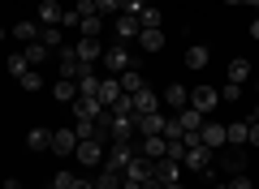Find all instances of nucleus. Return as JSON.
<instances>
[{
	"instance_id": "nucleus-1",
	"label": "nucleus",
	"mask_w": 259,
	"mask_h": 189,
	"mask_svg": "<svg viewBox=\"0 0 259 189\" xmlns=\"http://www.w3.org/2000/svg\"><path fill=\"white\" fill-rule=\"evenodd\" d=\"M212 163H216V151H212V146H203V142H199V146H186V159H182L186 172H207Z\"/></svg>"
},
{
	"instance_id": "nucleus-2",
	"label": "nucleus",
	"mask_w": 259,
	"mask_h": 189,
	"mask_svg": "<svg viewBox=\"0 0 259 189\" xmlns=\"http://www.w3.org/2000/svg\"><path fill=\"white\" fill-rule=\"evenodd\" d=\"M130 159H134V146H130V142H112L108 151H104V163H100V168H108V172H125Z\"/></svg>"
},
{
	"instance_id": "nucleus-3",
	"label": "nucleus",
	"mask_w": 259,
	"mask_h": 189,
	"mask_svg": "<svg viewBox=\"0 0 259 189\" xmlns=\"http://www.w3.org/2000/svg\"><path fill=\"white\" fill-rule=\"evenodd\" d=\"M56 65H61V78H69V82H78V78L87 73V65L78 60L74 47H56Z\"/></svg>"
},
{
	"instance_id": "nucleus-4",
	"label": "nucleus",
	"mask_w": 259,
	"mask_h": 189,
	"mask_svg": "<svg viewBox=\"0 0 259 189\" xmlns=\"http://www.w3.org/2000/svg\"><path fill=\"white\" fill-rule=\"evenodd\" d=\"M104 69L112 73V78H117V73H125V69H134V60H130V47L125 43H117V47H108V52H104Z\"/></svg>"
},
{
	"instance_id": "nucleus-5",
	"label": "nucleus",
	"mask_w": 259,
	"mask_h": 189,
	"mask_svg": "<svg viewBox=\"0 0 259 189\" xmlns=\"http://www.w3.org/2000/svg\"><path fill=\"white\" fill-rule=\"evenodd\" d=\"M69 108H74V125H78V120H100L104 116V103L95 99V95H78Z\"/></svg>"
},
{
	"instance_id": "nucleus-6",
	"label": "nucleus",
	"mask_w": 259,
	"mask_h": 189,
	"mask_svg": "<svg viewBox=\"0 0 259 189\" xmlns=\"http://www.w3.org/2000/svg\"><path fill=\"white\" fill-rule=\"evenodd\" d=\"M74 159H78V163H87V168L104 163V142H95V138H82V142L74 146Z\"/></svg>"
},
{
	"instance_id": "nucleus-7",
	"label": "nucleus",
	"mask_w": 259,
	"mask_h": 189,
	"mask_svg": "<svg viewBox=\"0 0 259 189\" xmlns=\"http://www.w3.org/2000/svg\"><path fill=\"white\" fill-rule=\"evenodd\" d=\"M216 103H221V90H216V86H194L190 90V108H199L203 116L216 112Z\"/></svg>"
},
{
	"instance_id": "nucleus-8",
	"label": "nucleus",
	"mask_w": 259,
	"mask_h": 189,
	"mask_svg": "<svg viewBox=\"0 0 259 189\" xmlns=\"http://www.w3.org/2000/svg\"><path fill=\"white\" fill-rule=\"evenodd\" d=\"M74 52H78V60H82L87 69H95V65L104 60V47H100V39H78V43H74Z\"/></svg>"
},
{
	"instance_id": "nucleus-9",
	"label": "nucleus",
	"mask_w": 259,
	"mask_h": 189,
	"mask_svg": "<svg viewBox=\"0 0 259 189\" xmlns=\"http://www.w3.org/2000/svg\"><path fill=\"white\" fill-rule=\"evenodd\" d=\"M112 30H117V39H121V43H130V39H139L143 22L134 18V13H117V22H112Z\"/></svg>"
},
{
	"instance_id": "nucleus-10",
	"label": "nucleus",
	"mask_w": 259,
	"mask_h": 189,
	"mask_svg": "<svg viewBox=\"0 0 259 189\" xmlns=\"http://www.w3.org/2000/svg\"><path fill=\"white\" fill-rule=\"evenodd\" d=\"M151 176H156L160 185H177V180H182V163H177V159H156Z\"/></svg>"
},
{
	"instance_id": "nucleus-11",
	"label": "nucleus",
	"mask_w": 259,
	"mask_h": 189,
	"mask_svg": "<svg viewBox=\"0 0 259 189\" xmlns=\"http://www.w3.org/2000/svg\"><path fill=\"white\" fill-rule=\"evenodd\" d=\"M130 99H134V116H147V112H160V95L151 86H143L139 95H130Z\"/></svg>"
},
{
	"instance_id": "nucleus-12",
	"label": "nucleus",
	"mask_w": 259,
	"mask_h": 189,
	"mask_svg": "<svg viewBox=\"0 0 259 189\" xmlns=\"http://www.w3.org/2000/svg\"><path fill=\"white\" fill-rule=\"evenodd\" d=\"M207 65H212V52H207V43H190L186 47V69H207Z\"/></svg>"
},
{
	"instance_id": "nucleus-13",
	"label": "nucleus",
	"mask_w": 259,
	"mask_h": 189,
	"mask_svg": "<svg viewBox=\"0 0 259 189\" xmlns=\"http://www.w3.org/2000/svg\"><path fill=\"white\" fill-rule=\"evenodd\" d=\"M164 108H173V112L190 108V90H186L182 82H173V86H164Z\"/></svg>"
},
{
	"instance_id": "nucleus-14",
	"label": "nucleus",
	"mask_w": 259,
	"mask_h": 189,
	"mask_svg": "<svg viewBox=\"0 0 259 189\" xmlns=\"http://www.w3.org/2000/svg\"><path fill=\"white\" fill-rule=\"evenodd\" d=\"M121 95H125V90H121V82L112 78V73H108V78H100V95H95V99H100L104 108H112V103H117Z\"/></svg>"
},
{
	"instance_id": "nucleus-15",
	"label": "nucleus",
	"mask_w": 259,
	"mask_h": 189,
	"mask_svg": "<svg viewBox=\"0 0 259 189\" xmlns=\"http://www.w3.org/2000/svg\"><path fill=\"white\" fill-rule=\"evenodd\" d=\"M74 146H78L74 129H52V151L61 155V159H65V155H74Z\"/></svg>"
},
{
	"instance_id": "nucleus-16",
	"label": "nucleus",
	"mask_w": 259,
	"mask_h": 189,
	"mask_svg": "<svg viewBox=\"0 0 259 189\" xmlns=\"http://www.w3.org/2000/svg\"><path fill=\"white\" fill-rule=\"evenodd\" d=\"M139 47L143 52H160V47H164V26H143L139 30Z\"/></svg>"
},
{
	"instance_id": "nucleus-17",
	"label": "nucleus",
	"mask_w": 259,
	"mask_h": 189,
	"mask_svg": "<svg viewBox=\"0 0 259 189\" xmlns=\"http://www.w3.org/2000/svg\"><path fill=\"white\" fill-rule=\"evenodd\" d=\"M65 9H61V0H39V26H61Z\"/></svg>"
},
{
	"instance_id": "nucleus-18",
	"label": "nucleus",
	"mask_w": 259,
	"mask_h": 189,
	"mask_svg": "<svg viewBox=\"0 0 259 189\" xmlns=\"http://www.w3.org/2000/svg\"><path fill=\"white\" fill-rule=\"evenodd\" d=\"M199 138H203V146H212V151H221V146H225V125H216V120H203V129H199Z\"/></svg>"
},
{
	"instance_id": "nucleus-19",
	"label": "nucleus",
	"mask_w": 259,
	"mask_h": 189,
	"mask_svg": "<svg viewBox=\"0 0 259 189\" xmlns=\"http://www.w3.org/2000/svg\"><path fill=\"white\" fill-rule=\"evenodd\" d=\"M117 82H121V90H125V95H139V90L147 86V78H143L139 69H125V73H117Z\"/></svg>"
},
{
	"instance_id": "nucleus-20",
	"label": "nucleus",
	"mask_w": 259,
	"mask_h": 189,
	"mask_svg": "<svg viewBox=\"0 0 259 189\" xmlns=\"http://www.w3.org/2000/svg\"><path fill=\"white\" fill-rule=\"evenodd\" d=\"M39 30H44L39 22H18V26H13L9 35L18 39V43H39Z\"/></svg>"
},
{
	"instance_id": "nucleus-21",
	"label": "nucleus",
	"mask_w": 259,
	"mask_h": 189,
	"mask_svg": "<svg viewBox=\"0 0 259 189\" xmlns=\"http://www.w3.org/2000/svg\"><path fill=\"white\" fill-rule=\"evenodd\" d=\"M52 95H56V103H74V99H78V82H69V78H56Z\"/></svg>"
},
{
	"instance_id": "nucleus-22",
	"label": "nucleus",
	"mask_w": 259,
	"mask_h": 189,
	"mask_svg": "<svg viewBox=\"0 0 259 189\" xmlns=\"http://www.w3.org/2000/svg\"><path fill=\"white\" fill-rule=\"evenodd\" d=\"M177 125H182V134L203 129V112H199V108H182V112H177Z\"/></svg>"
},
{
	"instance_id": "nucleus-23",
	"label": "nucleus",
	"mask_w": 259,
	"mask_h": 189,
	"mask_svg": "<svg viewBox=\"0 0 259 189\" xmlns=\"http://www.w3.org/2000/svg\"><path fill=\"white\" fill-rule=\"evenodd\" d=\"M26 146L30 151H52V129H26Z\"/></svg>"
},
{
	"instance_id": "nucleus-24",
	"label": "nucleus",
	"mask_w": 259,
	"mask_h": 189,
	"mask_svg": "<svg viewBox=\"0 0 259 189\" xmlns=\"http://www.w3.org/2000/svg\"><path fill=\"white\" fill-rule=\"evenodd\" d=\"M225 146H246V120L225 125Z\"/></svg>"
},
{
	"instance_id": "nucleus-25",
	"label": "nucleus",
	"mask_w": 259,
	"mask_h": 189,
	"mask_svg": "<svg viewBox=\"0 0 259 189\" xmlns=\"http://www.w3.org/2000/svg\"><path fill=\"white\" fill-rule=\"evenodd\" d=\"M164 151H168V138H143V155H147V159H164Z\"/></svg>"
},
{
	"instance_id": "nucleus-26",
	"label": "nucleus",
	"mask_w": 259,
	"mask_h": 189,
	"mask_svg": "<svg viewBox=\"0 0 259 189\" xmlns=\"http://www.w3.org/2000/svg\"><path fill=\"white\" fill-rule=\"evenodd\" d=\"M39 43H44L48 52H56V47H65V35H61V26H44V30H39Z\"/></svg>"
},
{
	"instance_id": "nucleus-27",
	"label": "nucleus",
	"mask_w": 259,
	"mask_h": 189,
	"mask_svg": "<svg viewBox=\"0 0 259 189\" xmlns=\"http://www.w3.org/2000/svg\"><path fill=\"white\" fill-rule=\"evenodd\" d=\"M229 82H238V86H242V82H250V60L233 56V60H229Z\"/></svg>"
},
{
	"instance_id": "nucleus-28",
	"label": "nucleus",
	"mask_w": 259,
	"mask_h": 189,
	"mask_svg": "<svg viewBox=\"0 0 259 189\" xmlns=\"http://www.w3.org/2000/svg\"><path fill=\"white\" fill-rule=\"evenodd\" d=\"M91 180H95V189H121V172H108V168H100Z\"/></svg>"
},
{
	"instance_id": "nucleus-29",
	"label": "nucleus",
	"mask_w": 259,
	"mask_h": 189,
	"mask_svg": "<svg viewBox=\"0 0 259 189\" xmlns=\"http://www.w3.org/2000/svg\"><path fill=\"white\" fill-rule=\"evenodd\" d=\"M78 30H82V39H100L104 18H100V13H95V18H82V22H78Z\"/></svg>"
},
{
	"instance_id": "nucleus-30",
	"label": "nucleus",
	"mask_w": 259,
	"mask_h": 189,
	"mask_svg": "<svg viewBox=\"0 0 259 189\" xmlns=\"http://www.w3.org/2000/svg\"><path fill=\"white\" fill-rule=\"evenodd\" d=\"M22 56H26L30 69H39V65L48 60V47H44V43H26V52H22Z\"/></svg>"
},
{
	"instance_id": "nucleus-31",
	"label": "nucleus",
	"mask_w": 259,
	"mask_h": 189,
	"mask_svg": "<svg viewBox=\"0 0 259 189\" xmlns=\"http://www.w3.org/2000/svg\"><path fill=\"white\" fill-rule=\"evenodd\" d=\"M78 95H100V78H95V69H87L82 78H78Z\"/></svg>"
},
{
	"instance_id": "nucleus-32",
	"label": "nucleus",
	"mask_w": 259,
	"mask_h": 189,
	"mask_svg": "<svg viewBox=\"0 0 259 189\" xmlns=\"http://www.w3.org/2000/svg\"><path fill=\"white\" fill-rule=\"evenodd\" d=\"M18 82H22V90H44V78H39V69H26Z\"/></svg>"
},
{
	"instance_id": "nucleus-33",
	"label": "nucleus",
	"mask_w": 259,
	"mask_h": 189,
	"mask_svg": "<svg viewBox=\"0 0 259 189\" xmlns=\"http://www.w3.org/2000/svg\"><path fill=\"white\" fill-rule=\"evenodd\" d=\"M139 22H143V26H160V22H164V13H160L156 5H147V9L139 13Z\"/></svg>"
},
{
	"instance_id": "nucleus-34",
	"label": "nucleus",
	"mask_w": 259,
	"mask_h": 189,
	"mask_svg": "<svg viewBox=\"0 0 259 189\" xmlns=\"http://www.w3.org/2000/svg\"><path fill=\"white\" fill-rule=\"evenodd\" d=\"M74 176H78V172L61 168V172H56V176H52V185H56V189H69V185H74Z\"/></svg>"
},
{
	"instance_id": "nucleus-35",
	"label": "nucleus",
	"mask_w": 259,
	"mask_h": 189,
	"mask_svg": "<svg viewBox=\"0 0 259 189\" xmlns=\"http://www.w3.org/2000/svg\"><path fill=\"white\" fill-rule=\"evenodd\" d=\"M26 69H30V65H26V56H22V52H18V56H9V73H13V78H22Z\"/></svg>"
},
{
	"instance_id": "nucleus-36",
	"label": "nucleus",
	"mask_w": 259,
	"mask_h": 189,
	"mask_svg": "<svg viewBox=\"0 0 259 189\" xmlns=\"http://www.w3.org/2000/svg\"><path fill=\"white\" fill-rule=\"evenodd\" d=\"M229 189H255V180H250L246 172H233V176H229Z\"/></svg>"
},
{
	"instance_id": "nucleus-37",
	"label": "nucleus",
	"mask_w": 259,
	"mask_h": 189,
	"mask_svg": "<svg viewBox=\"0 0 259 189\" xmlns=\"http://www.w3.org/2000/svg\"><path fill=\"white\" fill-rule=\"evenodd\" d=\"M143 9H147V0H121V13H134V18H139Z\"/></svg>"
},
{
	"instance_id": "nucleus-38",
	"label": "nucleus",
	"mask_w": 259,
	"mask_h": 189,
	"mask_svg": "<svg viewBox=\"0 0 259 189\" xmlns=\"http://www.w3.org/2000/svg\"><path fill=\"white\" fill-rule=\"evenodd\" d=\"M74 9H78V18H95V13H100V9H95V0H78Z\"/></svg>"
},
{
	"instance_id": "nucleus-39",
	"label": "nucleus",
	"mask_w": 259,
	"mask_h": 189,
	"mask_svg": "<svg viewBox=\"0 0 259 189\" xmlns=\"http://www.w3.org/2000/svg\"><path fill=\"white\" fill-rule=\"evenodd\" d=\"M95 9H100V18L104 13H121V0H95Z\"/></svg>"
},
{
	"instance_id": "nucleus-40",
	"label": "nucleus",
	"mask_w": 259,
	"mask_h": 189,
	"mask_svg": "<svg viewBox=\"0 0 259 189\" xmlns=\"http://www.w3.org/2000/svg\"><path fill=\"white\" fill-rule=\"evenodd\" d=\"M221 99H229V103H238V99H242V86H238V82H229V86L221 90Z\"/></svg>"
},
{
	"instance_id": "nucleus-41",
	"label": "nucleus",
	"mask_w": 259,
	"mask_h": 189,
	"mask_svg": "<svg viewBox=\"0 0 259 189\" xmlns=\"http://www.w3.org/2000/svg\"><path fill=\"white\" fill-rule=\"evenodd\" d=\"M246 146H259V120H246Z\"/></svg>"
},
{
	"instance_id": "nucleus-42",
	"label": "nucleus",
	"mask_w": 259,
	"mask_h": 189,
	"mask_svg": "<svg viewBox=\"0 0 259 189\" xmlns=\"http://www.w3.org/2000/svg\"><path fill=\"white\" fill-rule=\"evenodd\" d=\"M78 22H82V18H78V9H65V18H61V30H65V26H78Z\"/></svg>"
},
{
	"instance_id": "nucleus-43",
	"label": "nucleus",
	"mask_w": 259,
	"mask_h": 189,
	"mask_svg": "<svg viewBox=\"0 0 259 189\" xmlns=\"http://www.w3.org/2000/svg\"><path fill=\"white\" fill-rule=\"evenodd\" d=\"M69 189H95V180L91 176H74V185H69Z\"/></svg>"
},
{
	"instance_id": "nucleus-44",
	"label": "nucleus",
	"mask_w": 259,
	"mask_h": 189,
	"mask_svg": "<svg viewBox=\"0 0 259 189\" xmlns=\"http://www.w3.org/2000/svg\"><path fill=\"white\" fill-rule=\"evenodd\" d=\"M121 189H143V180H130V176H121Z\"/></svg>"
},
{
	"instance_id": "nucleus-45",
	"label": "nucleus",
	"mask_w": 259,
	"mask_h": 189,
	"mask_svg": "<svg viewBox=\"0 0 259 189\" xmlns=\"http://www.w3.org/2000/svg\"><path fill=\"white\" fill-rule=\"evenodd\" d=\"M250 39H255V43H259V18L250 22Z\"/></svg>"
},
{
	"instance_id": "nucleus-46",
	"label": "nucleus",
	"mask_w": 259,
	"mask_h": 189,
	"mask_svg": "<svg viewBox=\"0 0 259 189\" xmlns=\"http://www.w3.org/2000/svg\"><path fill=\"white\" fill-rule=\"evenodd\" d=\"M5 189H22V180H13V176H9V180H5Z\"/></svg>"
},
{
	"instance_id": "nucleus-47",
	"label": "nucleus",
	"mask_w": 259,
	"mask_h": 189,
	"mask_svg": "<svg viewBox=\"0 0 259 189\" xmlns=\"http://www.w3.org/2000/svg\"><path fill=\"white\" fill-rule=\"evenodd\" d=\"M221 5H233V9H238V5H242V0H221Z\"/></svg>"
},
{
	"instance_id": "nucleus-48",
	"label": "nucleus",
	"mask_w": 259,
	"mask_h": 189,
	"mask_svg": "<svg viewBox=\"0 0 259 189\" xmlns=\"http://www.w3.org/2000/svg\"><path fill=\"white\" fill-rule=\"evenodd\" d=\"M242 5H250V9H259V0H242Z\"/></svg>"
},
{
	"instance_id": "nucleus-49",
	"label": "nucleus",
	"mask_w": 259,
	"mask_h": 189,
	"mask_svg": "<svg viewBox=\"0 0 259 189\" xmlns=\"http://www.w3.org/2000/svg\"><path fill=\"white\" fill-rule=\"evenodd\" d=\"M164 189H186V185H182V180H177V185H164Z\"/></svg>"
},
{
	"instance_id": "nucleus-50",
	"label": "nucleus",
	"mask_w": 259,
	"mask_h": 189,
	"mask_svg": "<svg viewBox=\"0 0 259 189\" xmlns=\"http://www.w3.org/2000/svg\"><path fill=\"white\" fill-rule=\"evenodd\" d=\"M250 120H259V103H255V116H250Z\"/></svg>"
},
{
	"instance_id": "nucleus-51",
	"label": "nucleus",
	"mask_w": 259,
	"mask_h": 189,
	"mask_svg": "<svg viewBox=\"0 0 259 189\" xmlns=\"http://www.w3.org/2000/svg\"><path fill=\"white\" fill-rule=\"evenodd\" d=\"M5 35H9V30H5V26H0V39H5Z\"/></svg>"
},
{
	"instance_id": "nucleus-52",
	"label": "nucleus",
	"mask_w": 259,
	"mask_h": 189,
	"mask_svg": "<svg viewBox=\"0 0 259 189\" xmlns=\"http://www.w3.org/2000/svg\"><path fill=\"white\" fill-rule=\"evenodd\" d=\"M255 86H259V78H255Z\"/></svg>"
},
{
	"instance_id": "nucleus-53",
	"label": "nucleus",
	"mask_w": 259,
	"mask_h": 189,
	"mask_svg": "<svg viewBox=\"0 0 259 189\" xmlns=\"http://www.w3.org/2000/svg\"><path fill=\"white\" fill-rule=\"evenodd\" d=\"M52 189H56V185H52Z\"/></svg>"
}]
</instances>
